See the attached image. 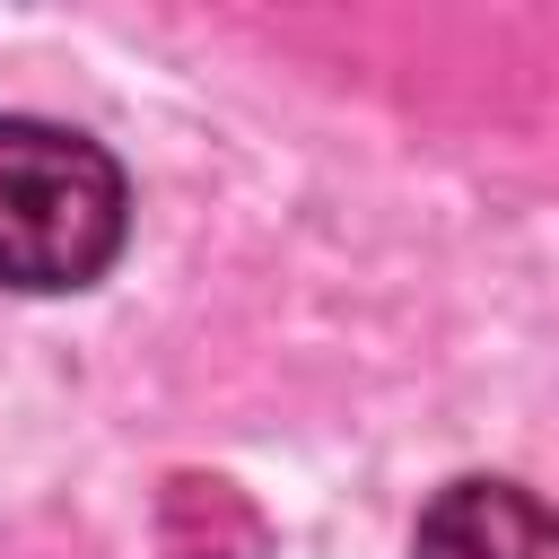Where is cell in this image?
I'll return each instance as SVG.
<instances>
[{"mask_svg":"<svg viewBox=\"0 0 559 559\" xmlns=\"http://www.w3.org/2000/svg\"><path fill=\"white\" fill-rule=\"evenodd\" d=\"M411 559H559V507L515 480H445L419 507Z\"/></svg>","mask_w":559,"mask_h":559,"instance_id":"cell-2","label":"cell"},{"mask_svg":"<svg viewBox=\"0 0 559 559\" xmlns=\"http://www.w3.org/2000/svg\"><path fill=\"white\" fill-rule=\"evenodd\" d=\"M131 236L122 166L61 122L0 114V288L61 297L114 271Z\"/></svg>","mask_w":559,"mask_h":559,"instance_id":"cell-1","label":"cell"},{"mask_svg":"<svg viewBox=\"0 0 559 559\" xmlns=\"http://www.w3.org/2000/svg\"><path fill=\"white\" fill-rule=\"evenodd\" d=\"M157 550L166 559H262L271 524L227 472H175L157 489Z\"/></svg>","mask_w":559,"mask_h":559,"instance_id":"cell-3","label":"cell"}]
</instances>
